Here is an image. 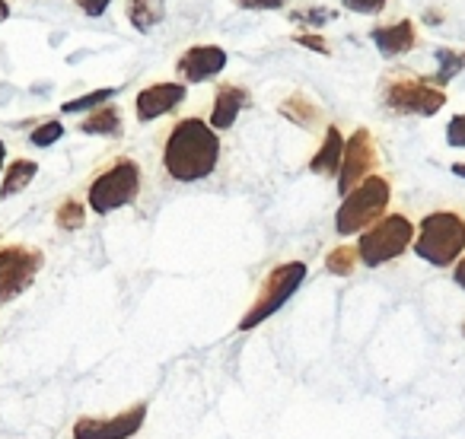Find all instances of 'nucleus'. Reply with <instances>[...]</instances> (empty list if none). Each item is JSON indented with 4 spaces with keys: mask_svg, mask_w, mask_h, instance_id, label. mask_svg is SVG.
<instances>
[{
    "mask_svg": "<svg viewBox=\"0 0 465 439\" xmlns=\"http://www.w3.org/2000/svg\"><path fill=\"white\" fill-rule=\"evenodd\" d=\"M220 162V137L204 118H179L163 141V169L173 181H201Z\"/></svg>",
    "mask_w": 465,
    "mask_h": 439,
    "instance_id": "1",
    "label": "nucleus"
},
{
    "mask_svg": "<svg viewBox=\"0 0 465 439\" xmlns=\"http://www.w3.org/2000/svg\"><path fill=\"white\" fill-rule=\"evenodd\" d=\"M414 255L433 268H450L465 255V217L459 210H433L418 223Z\"/></svg>",
    "mask_w": 465,
    "mask_h": 439,
    "instance_id": "2",
    "label": "nucleus"
},
{
    "mask_svg": "<svg viewBox=\"0 0 465 439\" xmlns=\"http://www.w3.org/2000/svg\"><path fill=\"white\" fill-rule=\"evenodd\" d=\"M141 166L134 156H118L105 169H99L86 185V207L93 213H115L122 207H131L141 198Z\"/></svg>",
    "mask_w": 465,
    "mask_h": 439,
    "instance_id": "3",
    "label": "nucleus"
},
{
    "mask_svg": "<svg viewBox=\"0 0 465 439\" xmlns=\"http://www.w3.org/2000/svg\"><path fill=\"white\" fill-rule=\"evenodd\" d=\"M389 200H392V181L386 175H370L367 181L341 198V207L335 213L338 236H357L370 229L380 217H386Z\"/></svg>",
    "mask_w": 465,
    "mask_h": 439,
    "instance_id": "4",
    "label": "nucleus"
},
{
    "mask_svg": "<svg viewBox=\"0 0 465 439\" xmlns=\"http://www.w3.org/2000/svg\"><path fill=\"white\" fill-rule=\"evenodd\" d=\"M414 233H418V227H414L405 213H386V217H380L354 242L357 255H361V265L382 268L386 261L401 259L414 246Z\"/></svg>",
    "mask_w": 465,
    "mask_h": 439,
    "instance_id": "5",
    "label": "nucleus"
},
{
    "mask_svg": "<svg viewBox=\"0 0 465 439\" xmlns=\"http://www.w3.org/2000/svg\"><path fill=\"white\" fill-rule=\"evenodd\" d=\"M303 280H306L303 261H284V265H274L272 271H268V278L262 280L255 303L249 306L246 316L240 318V331H252V328H259L262 322H268V318H272L274 312H278L281 306H284L287 299L300 290Z\"/></svg>",
    "mask_w": 465,
    "mask_h": 439,
    "instance_id": "6",
    "label": "nucleus"
},
{
    "mask_svg": "<svg viewBox=\"0 0 465 439\" xmlns=\"http://www.w3.org/2000/svg\"><path fill=\"white\" fill-rule=\"evenodd\" d=\"M382 105L395 115H437L440 109L446 105V90L433 86L430 80L424 77H389L382 80V93H380Z\"/></svg>",
    "mask_w": 465,
    "mask_h": 439,
    "instance_id": "7",
    "label": "nucleus"
},
{
    "mask_svg": "<svg viewBox=\"0 0 465 439\" xmlns=\"http://www.w3.org/2000/svg\"><path fill=\"white\" fill-rule=\"evenodd\" d=\"M45 255L35 246H4L0 249V306L14 303L16 297L29 290L39 278Z\"/></svg>",
    "mask_w": 465,
    "mask_h": 439,
    "instance_id": "8",
    "label": "nucleus"
},
{
    "mask_svg": "<svg viewBox=\"0 0 465 439\" xmlns=\"http://www.w3.org/2000/svg\"><path fill=\"white\" fill-rule=\"evenodd\" d=\"M380 166V150L370 128H357L351 137H344V156L338 169V194H351L361 181H367Z\"/></svg>",
    "mask_w": 465,
    "mask_h": 439,
    "instance_id": "9",
    "label": "nucleus"
},
{
    "mask_svg": "<svg viewBox=\"0 0 465 439\" xmlns=\"http://www.w3.org/2000/svg\"><path fill=\"white\" fill-rule=\"evenodd\" d=\"M150 405L147 401H137V405L124 407L118 414H109V417H96V414H86V417H77L71 426L74 439H131L141 433L143 420H147Z\"/></svg>",
    "mask_w": 465,
    "mask_h": 439,
    "instance_id": "10",
    "label": "nucleus"
},
{
    "mask_svg": "<svg viewBox=\"0 0 465 439\" xmlns=\"http://www.w3.org/2000/svg\"><path fill=\"white\" fill-rule=\"evenodd\" d=\"M223 67H226V52L220 45H192L175 61V71H179V77L185 80V83L213 80Z\"/></svg>",
    "mask_w": 465,
    "mask_h": 439,
    "instance_id": "11",
    "label": "nucleus"
},
{
    "mask_svg": "<svg viewBox=\"0 0 465 439\" xmlns=\"http://www.w3.org/2000/svg\"><path fill=\"white\" fill-rule=\"evenodd\" d=\"M185 96H188L185 83H150V86H143L134 99L137 122H156V118L169 115V112H173Z\"/></svg>",
    "mask_w": 465,
    "mask_h": 439,
    "instance_id": "12",
    "label": "nucleus"
},
{
    "mask_svg": "<svg viewBox=\"0 0 465 439\" xmlns=\"http://www.w3.org/2000/svg\"><path fill=\"white\" fill-rule=\"evenodd\" d=\"M249 102H252V96H249L246 86L220 83L217 93H213V105H211V118H207V124H211L213 131L232 128L236 118H240V112H246Z\"/></svg>",
    "mask_w": 465,
    "mask_h": 439,
    "instance_id": "13",
    "label": "nucleus"
},
{
    "mask_svg": "<svg viewBox=\"0 0 465 439\" xmlns=\"http://www.w3.org/2000/svg\"><path fill=\"white\" fill-rule=\"evenodd\" d=\"M373 45L382 58H399V54H408L414 45H418V26H414L411 20L376 26L373 29Z\"/></svg>",
    "mask_w": 465,
    "mask_h": 439,
    "instance_id": "14",
    "label": "nucleus"
},
{
    "mask_svg": "<svg viewBox=\"0 0 465 439\" xmlns=\"http://www.w3.org/2000/svg\"><path fill=\"white\" fill-rule=\"evenodd\" d=\"M341 156H344V134L338 124H329V128H325V137H322V147L312 153L310 169L316 175H325V179H338Z\"/></svg>",
    "mask_w": 465,
    "mask_h": 439,
    "instance_id": "15",
    "label": "nucleus"
},
{
    "mask_svg": "<svg viewBox=\"0 0 465 439\" xmlns=\"http://www.w3.org/2000/svg\"><path fill=\"white\" fill-rule=\"evenodd\" d=\"M80 131H84V134H96V137H122V131H124L122 109L105 102V105H99V109L86 112V118H80Z\"/></svg>",
    "mask_w": 465,
    "mask_h": 439,
    "instance_id": "16",
    "label": "nucleus"
},
{
    "mask_svg": "<svg viewBox=\"0 0 465 439\" xmlns=\"http://www.w3.org/2000/svg\"><path fill=\"white\" fill-rule=\"evenodd\" d=\"M39 175V162L35 160H26V156H20V160L7 162V169H4V181H0V198H14V194L26 191L29 181Z\"/></svg>",
    "mask_w": 465,
    "mask_h": 439,
    "instance_id": "17",
    "label": "nucleus"
},
{
    "mask_svg": "<svg viewBox=\"0 0 465 439\" xmlns=\"http://www.w3.org/2000/svg\"><path fill=\"white\" fill-rule=\"evenodd\" d=\"M281 115H284L287 122L300 124V128H312V124L322 118V109H319L316 102H310V96H306L303 90H297L281 102Z\"/></svg>",
    "mask_w": 465,
    "mask_h": 439,
    "instance_id": "18",
    "label": "nucleus"
},
{
    "mask_svg": "<svg viewBox=\"0 0 465 439\" xmlns=\"http://www.w3.org/2000/svg\"><path fill=\"white\" fill-rule=\"evenodd\" d=\"M166 16V0H128V20L137 33H150Z\"/></svg>",
    "mask_w": 465,
    "mask_h": 439,
    "instance_id": "19",
    "label": "nucleus"
},
{
    "mask_svg": "<svg viewBox=\"0 0 465 439\" xmlns=\"http://www.w3.org/2000/svg\"><path fill=\"white\" fill-rule=\"evenodd\" d=\"M462 71H465V52H456V48H437V73L430 77V83L443 90V86Z\"/></svg>",
    "mask_w": 465,
    "mask_h": 439,
    "instance_id": "20",
    "label": "nucleus"
},
{
    "mask_svg": "<svg viewBox=\"0 0 465 439\" xmlns=\"http://www.w3.org/2000/svg\"><path fill=\"white\" fill-rule=\"evenodd\" d=\"M86 223V204L80 198H64L54 210V227L64 229V233H77L80 227Z\"/></svg>",
    "mask_w": 465,
    "mask_h": 439,
    "instance_id": "21",
    "label": "nucleus"
},
{
    "mask_svg": "<svg viewBox=\"0 0 465 439\" xmlns=\"http://www.w3.org/2000/svg\"><path fill=\"white\" fill-rule=\"evenodd\" d=\"M361 265V255H357V246H335L329 255H325V268L335 278H351Z\"/></svg>",
    "mask_w": 465,
    "mask_h": 439,
    "instance_id": "22",
    "label": "nucleus"
},
{
    "mask_svg": "<svg viewBox=\"0 0 465 439\" xmlns=\"http://www.w3.org/2000/svg\"><path fill=\"white\" fill-rule=\"evenodd\" d=\"M118 93V86H105V90H96V93H86V96L80 99H67L64 105H61V112L64 115H80V112H93L99 109V105H105L112 96Z\"/></svg>",
    "mask_w": 465,
    "mask_h": 439,
    "instance_id": "23",
    "label": "nucleus"
},
{
    "mask_svg": "<svg viewBox=\"0 0 465 439\" xmlns=\"http://www.w3.org/2000/svg\"><path fill=\"white\" fill-rule=\"evenodd\" d=\"M61 137H64V124H61L58 118H48V122H42L39 128L29 134V143H35V147H52Z\"/></svg>",
    "mask_w": 465,
    "mask_h": 439,
    "instance_id": "24",
    "label": "nucleus"
},
{
    "mask_svg": "<svg viewBox=\"0 0 465 439\" xmlns=\"http://www.w3.org/2000/svg\"><path fill=\"white\" fill-rule=\"evenodd\" d=\"M293 42H297V45H303V48H310V52H319V54H329L331 52L329 42H325L322 35L310 33V29H303V33L293 35Z\"/></svg>",
    "mask_w": 465,
    "mask_h": 439,
    "instance_id": "25",
    "label": "nucleus"
},
{
    "mask_svg": "<svg viewBox=\"0 0 465 439\" xmlns=\"http://www.w3.org/2000/svg\"><path fill=\"white\" fill-rule=\"evenodd\" d=\"M446 143L450 147H465V112L450 118V124H446Z\"/></svg>",
    "mask_w": 465,
    "mask_h": 439,
    "instance_id": "26",
    "label": "nucleus"
},
{
    "mask_svg": "<svg viewBox=\"0 0 465 439\" xmlns=\"http://www.w3.org/2000/svg\"><path fill=\"white\" fill-rule=\"evenodd\" d=\"M344 7L354 10V14H380V10H386V0H341Z\"/></svg>",
    "mask_w": 465,
    "mask_h": 439,
    "instance_id": "27",
    "label": "nucleus"
},
{
    "mask_svg": "<svg viewBox=\"0 0 465 439\" xmlns=\"http://www.w3.org/2000/svg\"><path fill=\"white\" fill-rule=\"evenodd\" d=\"M242 10H281L287 7V0H236Z\"/></svg>",
    "mask_w": 465,
    "mask_h": 439,
    "instance_id": "28",
    "label": "nucleus"
},
{
    "mask_svg": "<svg viewBox=\"0 0 465 439\" xmlns=\"http://www.w3.org/2000/svg\"><path fill=\"white\" fill-rule=\"evenodd\" d=\"M74 4H77L86 16H103L105 10H109L112 0H74Z\"/></svg>",
    "mask_w": 465,
    "mask_h": 439,
    "instance_id": "29",
    "label": "nucleus"
},
{
    "mask_svg": "<svg viewBox=\"0 0 465 439\" xmlns=\"http://www.w3.org/2000/svg\"><path fill=\"white\" fill-rule=\"evenodd\" d=\"M452 280H456V284H459V287H462V290H465V255H462V259L456 261V265H452Z\"/></svg>",
    "mask_w": 465,
    "mask_h": 439,
    "instance_id": "30",
    "label": "nucleus"
},
{
    "mask_svg": "<svg viewBox=\"0 0 465 439\" xmlns=\"http://www.w3.org/2000/svg\"><path fill=\"white\" fill-rule=\"evenodd\" d=\"M4 162H7V143L0 141V172H4Z\"/></svg>",
    "mask_w": 465,
    "mask_h": 439,
    "instance_id": "31",
    "label": "nucleus"
},
{
    "mask_svg": "<svg viewBox=\"0 0 465 439\" xmlns=\"http://www.w3.org/2000/svg\"><path fill=\"white\" fill-rule=\"evenodd\" d=\"M7 16H10V4L7 0H0V20H7Z\"/></svg>",
    "mask_w": 465,
    "mask_h": 439,
    "instance_id": "32",
    "label": "nucleus"
},
{
    "mask_svg": "<svg viewBox=\"0 0 465 439\" xmlns=\"http://www.w3.org/2000/svg\"><path fill=\"white\" fill-rule=\"evenodd\" d=\"M452 172H456L459 179H465V162H452Z\"/></svg>",
    "mask_w": 465,
    "mask_h": 439,
    "instance_id": "33",
    "label": "nucleus"
},
{
    "mask_svg": "<svg viewBox=\"0 0 465 439\" xmlns=\"http://www.w3.org/2000/svg\"><path fill=\"white\" fill-rule=\"evenodd\" d=\"M462 337H465V322H462Z\"/></svg>",
    "mask_w": 465,
    "mask_h": 439,
    "instance_id": "34",
    "label": "nucleus"
}]
</instances>
